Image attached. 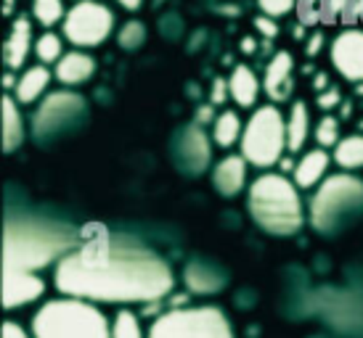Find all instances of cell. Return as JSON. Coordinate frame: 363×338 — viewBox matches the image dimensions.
Returning <instances> with one entry per match:
<instances>
[{
    "label": "cell",
    "mask_w": 363,
    "mask_h": 338,
    "mask_svg": "<svg viewBox=\"0 0 363 338\" xmlns=\"http://www.w3.org/2000/svg\"><path fill=\"white\" fill-rule=\"evenodd\" d=\"M239 153L262 172L281 167L284 156L289 153V138H286V114L279 109V103H262L250 114L239 143Z\"/></svg>",
    "instance_id": "obj_6"
},
{
    "label": "cell",
    "mask_w": 363,
    "mask_h": 338,
    "mask_svg": "<svg viewBox=\"0 0 363 338\" xmlns=\"http://www.w3.org/2000/svg\"><path fill=\"white\" fill-rule=\"evenodd\" d=\"M64 296L93 304H157L175 289V272L157 251L104 233H80V243L53 267Z\"/></svg>",
    "instance_id": "obj_1"
},
{
    "label": "cell",
    "mask_w": 363,
    "mask_h": 338,
    "mask_svg": "<svg viewBox=\"0 0 363 338\" xmlns=\"http://www.w3.org/2000/svg\"><path fill=\"white\" fill-rule=\"evenodd\" d=\"M318 106H321V109H334V106H337V103H340V90L337 88H326V90H321V93H318Z\"/></svg>",
    "instance_id": "obj_34"
},
{
    "label": "cell",
    "mask_w": 363,
    "mask_h": 338,
    "mask_svg": "<svg viewBox=\"0 0 363 338\" xmlns=\"http://www.w3.org/2000/svg\"><path fill=\"white\" fill-rule=\"evenodd\" d=\"M250 169H252V164L244 159L242 153H233V151L223 153L210 169L212 188L218 190V196H223V199L242 196V193H247L250 182H252L250 180Z\"/></svg>",
    "instance_id": "obj_12"
},
{
    "label": "cell",
    "mask_w": 363,
    "mask_h": 338,
    "mask_svg": "<svg viewBox=\"0 0 363 338\" xmlns=\"http://www.w3.org/2000/svg\"><path fill=\"white\" fill-rule=\"evenodd\" d=\"M342 124L340 120L334 117V114H323L321 120L315 122V127H313V140H315V146L318 148H337V143L342 140Z\"/></svg>",
    "instance_id": "obj_28"
},
{
    "label": "cell",
    "mask_w": 363,
    "mask_h": 338,
    "mask_svg": "<svg viewBox=\"0 0 363 338\" xmlns=\"http://www.w3.org/2000/svg\"><path fill=\"white\" fill-rule=\"evenodd\" d=\"M85 111H88L85 98L72 88L48 93L40 100V106L35 109V114H32V135H35V140L53 138V135H59L61 129L77 124Z\"/></svg>",
    "instance_id": "obj_9"
},
{
    "label": "cell",
    "mask_w": 363,
    "mask_h": 338,
    "mask_svg": "<svg viewBox=\"0 0 363 338\" xmlns=\"http://www.w3.org/2000/svg\"><path fill=\"white\" fill-rule=\"evenodd\" d=\"M260 93H262V80L255 74L252 66L247 64H236L228 74V95L231 100L239 106V109H250L255 111L260 103Z\"/></svg>",
    "instance_id": "obj_19"
},
{
    "label": "cell",
    "mask_w": 363,
    "mask_h": 338,
    "mask_svg": "<svg viewBox=\"0 0 363 338\" xmlns=\"http://www.w3.org/2000/svg\"><path fill=\"white\" fill-rule=\"evenodd\" d=\"M183 280H186V289L191 291V293L207 296V293H218V291L225 289L228 275L218 264H212V262L194 259L191 264H186V269H183Z\"/></svg>",
    "instance_id": "obj_20"
},
{
    "label": "cell",
    "mask_w": 363,
    "mask_h": 338,
    "mask_svg": "<svg viewBox=\"0 0 363 338\" xmlns=\"http://www.w3.org/2000/svg\"><path fill=\"white\" fill-rule=\"evenodd\" d=\"M247 211L255 225L273 238H289L303 230L308 209L300 188L286 172H260L247 188Z\"/></svg>",
    "instance_id": "obj_3"
},
{
    "label": "cell",
    "mask_w": 363,
    "mask_h": 338,
    "mask_svg": "<svg viewBox=\"0 0 363 338\" xmlns=\"http://www.w3.org/2000/svg\"><path fill=\"white\" fill-rule=\"evenodd\" d=\"M329 61L342 80L363 85V30L347 27L329 42Z\"/></svg>",
    "instance_id": "obj_10"
},
{
    "label": "cell",
    "mask_w": 363,
    "mask_h": 338,
    "mask_svg": "<svg viewBox=\"0 0 363 338\" xmlns=\"http://www.w3.org/2000/svg\"><path fill=\"white\" fill-rule=\"evenodd\" d=\"M212 143L210 135L204 132L202 124H189L183 127L175 143V156L181 169L191 172V175H202L207 169H212Z\"/></svg>",
    "instance_id": "obj_13"
},
{
    "label": "cell",
    "mask_w": 363,
    "mask_h": 338,
    "mask_svg": "<svg viewBox=\"0 0 363 338\" xmlns=\"http://www.w3.org/2000/svg\"><path fill=\"white\" fill-rule=\"evenodd\" d=\"M67 11L69 8L64 6V0H32L30 16L35 24H40L45 30H53L56 24H64Z\"/></svg>",
    "instance_id": "obj_27"
},
{
    "label": "cell",
    "mask_w": 363,
    "mask_h": 338,
    "mask_svg": "<svg viewBox=\"0 0 363 338\" xmlns=\"http://www.w3.org/2000/svg\"><path fill=\"white\" fill-rule=\"evenodd\" d=\"M363 214V180L355 172H332L313 190L308 219L323 235L340 233Z\"/></svg>",
    "instance_id": "obj_5"
},
{
    "label": "cell",
    "mask_w": 363,
    "mask_h": 338,
    "mask_svg": "<svg viewBox=\"0 0 363 338\" xmlns=\"http://www.w3.org/2000/svg\"><path fill=\"white\" fill-rule=\"evenodd\" d=\"M93 74H96V59H93L88 50H80V48H72L67 50L61 61L53 66V77L59 82L61 88H80L85 82L93 80Z\"/></svg>",
    "instance_id": "obj_18"
},
{
    "label": "cell",
    "mask_w": 363,
    "mask_h": 338,
    "mask_svg": "<svg viewBox=\"0 0 363 338\" xmlns=\"http://www.w3.org/2000/svg\"><path fill=\"white\" fill-rule=\"evenodd\" d=\"M286 138H289V153H303L308 140L313 138V122L311 109L303 98L289 103L286 111Z\"/></svg>",
    "instance_id": "obj_22"
},
{
    "label": "cell",
    "mask_w": 363,
    "mask_h": 338,
    "mask_svg": "<svg viewBox=\"0 0 363 338\" xmlns=\"http://www.w3.org/2000/svg\"><path fill=\"white\" fill-rule=\"evenodd\" d=\"M149 338H236L231 317L215 304L172 307L154 317Z\"/></svg>",
    "instance_id": "obj_7"
},
{
    "label": "cell",
    "mask_w": 363,
    "mask_h": 338,
    "mask_svg": "<svg viewBox=\"0 0 363 338\" xmlns=\"http://www.w3.org/2000/svg\"><path fill=\"white\" fill-rule=\"evenodd\" d=\"M114 11L99 0H74L61 24V35L80 50L99 48L114 35Z\"/></svg>",
    "instance_id": "obj_8"
},
{
    "label": "cell",
    "mask_w": 363,
    "mask_h": 338,
    "mask_svg": "<svg viewBox=\"0 0 363 338\" xmlns=\"http://www.w3.org/2000/svg\"><path fill=\"white\" fill-rule=\"evenodd\" d=\"M300 24L315 27L318 21H329V0H297Z\"/></svg>",
    "instance_id": "obj_30"
},
{
    "label": "cell",
    "mask_w": 363,
    "mask_h": 338,
    "mask_svg": "<svg viewBox=\"0 0 363 338\" xmlns=\"http://www.w3.org/2000/svg\"><path fill=\"white\" fill-rule=\"evenodd\" d=\"M334 164L340 167V172H358L363 169V132H353L345 135L337 148L332 151Z\"/></svg>",
    "instance_id": "obj_24"
},
{
    "label": "cell",
    "mask_w": 363,
    "mask_h": 338,
    "mask_svg": "<svg viewBox=\"0 0 363 338\" xmlns=\"http://www.w3.org/2000/svg\"><path fill=\"white\" fill-rule=\"evenodd\" d=\"M13 6H16V0H3V13L11 16V13H13Z\"/></svg>",
    "instance_id": "obj_39"
},
{
    "label": "cell",
    "mask_w": 363,
    "mask_h": 338,
    "mask_svg": "<svg viewBox=\"0 0 363 338\" xmlns=\"http://www.w3.org/2000/svg\"><path fill=\"white\" fill-rule=\"evenodd\" d=\"M64 42H67V37L59 35V32H53V30L40 32L38 40H35V59H38V64H45V66L53 69L61 61V56L67 53Z\"/></svg>",
    "instance_id": "obj_25"
},
{
    "label": "cell",
    "mask_w": 363,
    "mask_h": 338,
    "mask_svg": "<svg viewBox=\"0 0 363 338\" xmlns=\"http://www.w3.org/2000/svg\"><path fill=\"white\" fill-rule=\"evenodd\" d=\"M244 124H247V120H242V114L236 109L218 111V117H215V122H212V127H210L212 143L220 151H225V153L231 148H239L242 135H244Z\"/></svg>",
    "instance_id": "obj_21"
},
{
    "label": "cell",
    "mask_w": 363,
    "mask_h": 338,
    "mask_svg": "<svg viewBox=\"0 0 363 338\" xmlns=\"http://www.w3.org/2000/svg\"><path fill=\"white\" fill-rule=\"evenodd\" d=\"M257 48V45H255V40H250V37H247V40H244V50H255Z\"/></svg>",
    "instance_id": "obj_40"
},
{
    "label": "cell",
    "mask_w": 363,
    "mask_h": 338,
    "mask_svg": "<svg viewBox=\"0 0 363 338\" xmlns=\"http://www.w3.org/2000/svg\"><path fill=\"white\" fill-rule=\"evenodd\" d=\"M117 42L122 50H138L146 42V24H141L138 19L125 21L117 32Z\"/></svg>",
    "instance_id": "obj_29"
},
{
    "label": "cell",
    "mask_w": 363,
    "mask_h": 338,
    "mask_svg": "<svg viewBox=\"0 0 363 338\" xmlns=\"http://www.w3.org/2000/svg\"><path fill=\"white\" fill-rule=\"evenodd\" d=\"M353 19H363V0H355V6H353V13H350Z\"/></svg>",
    "instance_id": "obj_38"
},
{
    "label": "cell",
    "mask_w": 363,
    "mask_h": 338,
    "mask_svg": "<svg viewBox=\"0 0 363 338\" xmlns=\"http://www.w3.org/2000/svg\"><path fill=\"white\" fill-rule=\"evenodd\" d=\"M252 24H255V30L260 32L262 37H268V40L279 37V24H276V19H273V16H265V13H260Z\"/></svg>",
    "instance_id": "obj_32"
},
{
    "label": "cell",
    "mask_w": 363,
    "mask_h": 338,
    "mask_svg": "<svg viewBox=\"0 0 363 338\" xmlns=\"http://www.w3.org/2000/svg\"><path fill=\"white\" fill-rule=\"evenodd\" d=\"M257 6L265 16H273V19H281L286 13L297 11V0H257Z\"/></svg>",
    "instance_id": "obj_31"
},
{
    "label": "cell",
    "mask_w": 363,
    "mask_h": 338,
    "mask_svg": "<svg viewBox=\"0 0 363 338\" xmlns=\"http://www.w3.org/2000/svg\"><path fill=\"white\" fill-rule=\"evenodd\" d=\"M3 338H32V333H30V328L19 325L16 320H6V325H3Z\"/></svg>",
    "instance_id": "obj_33"
},
{
    "label": "cell",
    "mask_w": 363,
    "mask_h": 338,
    "mask_svg": "<svg viewBox=\"0 0 363 338\" xmlns=\"http://www.w3.org/2000/svg\"><path fill=\"white\" fill-rule=\"evenodd\" d=\"M361 127H363V122H361Z\"/></svg>",
    "instance_id": "obj_41"
},
{
    "label": "cell",
    "mask_w": 363,
    "mask_h": 338,
    "mask_svg": "<svg viewBox=\"0 0 363 338\" xmlns=\"http://www.w3.org/2000/svg\"><path fill=\"white\" fill-rule=\"evenodd\" d=\"M117 3H120L125 11H138V8H141L143 0H117Z\"/></svg>",
    "instance_id": "obj_37"
},
{
    "label": "cell",
    "mask_w": 363,
    "mask_h": 338,
    "mask_svg": "<svg viewBox=\"0 0 363 338\" xmlns=\"http://www.w3.org/2000/svg\"><path fill=\"white\" fill-rule=\"evenodd\" d=\"M32 338H111V317L88 298H45L30 317Z\"/></svg>",
    "instance_id": "obj_4"
},
{
    "label": "cell",
    "mask_w": 363,
    "mask_h": 338,
    "mask_svg": "<svg viewBox=\"0 0 363 338\" xmlns=\"http://www.w3.org/2000/svg\"><path fill=\"white\" fill-rule=\"evenodd\" d=\"M111 338H149V330L130 307H120L111 315Z\"/></svg>",
    "instance_id": "obj_26"
},
{
    "label": "cell",
    "mask_w": 363,
    "mask_h": 338,
    "mask_svg": "<svg viewBox=\"0 0 363 338\" xmlns=\"http://www.w3.org/2000/svg\"><path fill=\"white\" fill-rule=\"evenodd\" d=\"M292 90H294V59L289 50H279L265 64L262 93L271 98V103H284V100L292 98Z\"/></svg>",
    "instance_id": "obj_15"
},
{
    "label": "cell",
    "mask_w": 363,
    "mask_h": 338,
    "mask_svg": "<svg viewBox=\"0 0 363 338\" xmlns=\"http://www.w3.org/2000/svg\"><path fill=\"white\" fill-rule=\"evenodd\" d=\"M35 21L32 16H16L11 21L9 37L3 45V61H6V69L16 71L27 69V59L35 56Z\"/></svg>",
    "instance_id": "obj_14"
},
{
    "label": "cell",
    "mask_w": 363,
    "mask_h": 338,
    "mask_svg": "<svg viewBox=\"0 0 363 338\" xmlns=\"http://www.w3.org/2000/svg\"><path fill=\"white\" fill-rule=\"evenodd\" d=\"M80 233L43 217H9L6 219V243H3V267L43 272L56 267L74 246Z\"/></svg>",
    "instance_id": "obj_2"
},
{
    "label": "cell",
    "mask_w": 363,
    "mask_h": 338,
    "mask_svg": "<svg viewBox=\"0 0 363 338\" xmlns=\"http://www.w3.org/2000/svg\"><path fill=\"white\" fill-rule=\"evenodd\" d=\"M53 80H56V77H53L51 66H45V64H32V66L19 71L16 88H13L11 95L16 98L19 106H35V103H40V100L48 95Z\"/></svg>",
    "instance_id": "obj_17"
},
{
    "label": "cell",
    "mask_w": 363,
    "mask_h": 338,
    "mask_svg": "<svg viewBox=\"0 0 363 338\" xmlns=\"http://www.w3.org/2000/svg\"><path fill=\"white\" fill-rule=\"evenodd\" d=\"M45 291H48V286H45L40 272L3 267V307H6V312H16V309L38 304V301H43Z\"/></svg>",
    "instance_id": "obj_11"
},
{
    "label": "cell",
    "mask_w": 363,
    "mask_h": 338,
    "mask_svg": "<svg viewBox=\"0 0 363 338\" xmlns=\"http://www.w3.org/2000/svg\"><path fill=\"white\" fill-rule=\"evenodd\" d=\"M355 0H329V21L340 19L345 11H353Z\"/></svg>",
    "instance_id": "obj_35"
},
{
    "label": "cell",
    "mask_w": 363,
    "mask_h": 338,
    "mask_svg": "<svg viewBox=\"0 0 363 338\" xmlns=\"http://www.w3.org/2000/svg\"><path fill=\"white\" fill-rule=\"evenodd\" d=\"M321 48H323V32H313L308 45H305V53L313 59V56H318V53H321Z\"/></svg>",
    "instance_id": "obj_36"
},
{
    "label": "cell",
    "mask_w": 363,
    "mask_h": 338,
    "mask_svg": "<svg viewBox=\"0 0 363 338\" xmlns=\"http://www.w3.org/2000/svg\"><path fill=\"white\" fill-rule=\"evenodd\" d=\"M334 156L326 148H305L300 153V159L294 161L292 167V180L297 182L300 190H315L323 180L332 175Z\"/></svg>",
    "instance_id": "obj_16"
},
{
    "label": "cell",
    "mask_w": 363,
    "mask_h": 338,
    "mask_svg": "<svg viewBox=\"0 0 363 338\" xmlns=\"http://www.w3.org/2000/svg\"><path fill=\"white\" fill-rule=\"evenodd\" d=\"M24 135H27V124L21 117V106L11 93H6L3 95V151L13 153L16 148H21Z\"/></svg>",
    "instance_id": "obj_23"
}]
</instances>
